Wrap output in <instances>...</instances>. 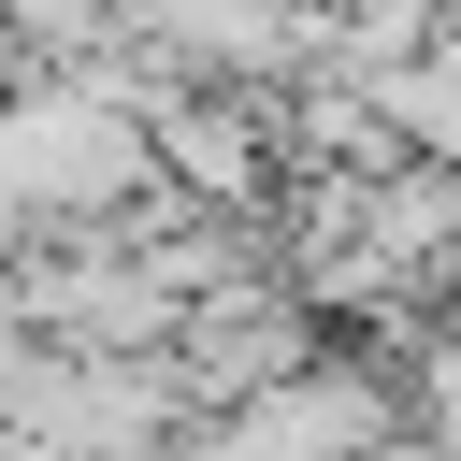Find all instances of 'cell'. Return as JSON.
Listing matches in <instances>:
<instances>
[{"label":"cell","instance_id":"cell-2","mask_svg":"<svg viewBox=\"0 0 461 461\" xmlns=\"http://www.w3.org/2000/svg\"><path fill=\"white\" fill-rule=\"evenodd\" d=\"M144 187L158 202H202V216H259L288 173H274V115L259 86H144Z\"/></svg>","mask_w":461,"mask_h":461},{"label":"cell","instance_id":"cell-1","mask_svg":"<svg viewBox=\"0 0 461 461\" xmlns=\"http://www.w3.org/2000/svg\"><path fill=\"white\" fill-rule=\"evenodd\" d=\"M130 202H144L130 72H14L0 86V216L14 230H101Z\"/></svg>","mask_w":461,"mask_h":461},{"label":"cell","instance_id":"cell-3","mask_svg":"<svg viewBox=\"0 0 461 461\" xmlns=\"http://www.w3.org/2000/svg\"><path fill=\"white\" fill-rule=\"evenodd\" d=\"M375 144L389 158H461V43H403V58H360L346 72Z\"/></svg>","mask_w":461,"mask_h":461}]
</instances>
